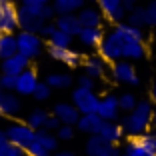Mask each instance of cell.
I'll use <instances>...</instances> for the list:
<instances>
[{"label":"cell","mask_w":156,"mask_h":156,"mask_svg":"<svg viewBox=\"0 0 156 156\" xmlns=\"http://www.w3.org/2000/svg\"><path fill=\"white\" fill-rule=\"evenodd\" d=\"M62 126V122H60L58 118H56L54 114H50V118L46 120V124H44V130H50V132H56V130Z\"/></svg>","instance_id":"40"},{"label":"cell","mask_w":156,"mask_h":156,"mask_svg":"<svg viewBox=\"0 0 156 156\" xmlns=\"http://www.w3.org/2000/svg\"><path fill=\"white\" fill-rule=\"evenodd\" d=\"M56 14H78L86 6L84 0H52Z\"/></svg>","instance_id":"26"},{"label":"cell","mask_w":156,"mask_h":156,"mask_svg":"<svg viewBox=\"0 0 156 156\" xmlns=\"http://www.w3.org/2000/svg\"><path fill=\"white\" fill-rule=\"evenodd\" d=\"M110 70V66H108V62H106L104 58H102L100 54H88L84 56L82 60V72L88 74L90 78H94V80H100V78L106 76V72Z\"/></svg>","instance_id":"13"},{"label":"cell","mask_w":156,"mask_h":156,"mask_svg":"<svg viewBox=\"0 0 156 156\" xmlns=\"http://www.w3.org/2000/svg\"><path fill=\"white\" fill-rule=\"evenodd\" d=\"M84 154L86 156H120V146L118 144L108 142L106 138H102L100 134L88 136L86 144H84Z\"/></svg>","instance_id":"7"},{"label":"cell","mask_w":156,"mask_h":156,"mask_svg":"<svg viewBox=\"0 0 156 156\" xmlns=\"http://www.w3.org/2000/svg\"><path fill=\"white\" fill-rule=\"evenodd\" d=\"M104 30L102 28H82V32L76 36V40L80 42V46L88 48V50H98V46L104 40Z\"/></svg>","instance_id":"21"},{"label":"cell","mask_w":156,"mask_h":156,"mask_svg":"<svg viewBox=\"0 0 156 156\" xmlns=\"http://www.w3.org/2000/svg\"><path fill=\"white\" fill-rule=\"evenodd\" d=\"M6 136H8L10 144H16L20 148H28L36 140V130L32 126H28L22 120H12L6 126Z\"/></svg>","instance_id":"4"},{"label":"cell","mask_w":156,"mask_h":156,"mask_svg":"<svg viewBox=\"0 0 156 156\" xmlns=\"http://www.w3.org/2000/svg\"><path fill=\"white\" fill-rule=\"evenodd\" d=\"M16 42H18V52L30 60H36L46 50V40L36 32H26L18 30L16 32Z\"/></svg>","instance_id":"3"},{"label":"cell","mask_w":156,"mask_h":156,"mask_svg":"<svg viewBox=\"0 0 156 156\" xmlns=\"http://www.w3.org/2000/svg\"><path fill=\"white\" fill-rule=\"evenodd\" d=\"M18 30H20L18 2H6V4H0V32L16 34Z\"/></svg>","instance_id":"9"},{"label":"cell","mask_w":156,"mask_h":156,"mask_svg":"<svg viewBox=\"0 0 156 156\" xmlns=\"http://www.w3.org/2000/svg\"><path fill=\"white\" fill-rule=\"evenodd\" d=\"M56 30H58V28H56V24H54V22H46L44 26H42V30H40L38 34H40V36L44 38V40H48V38H50L52 34L56 32Z\"/></svg>","instance_id":"39"},{"label":"cell","mask_w":156,"mask_h":156,"mask_svg":"<svg viewBox=\"0 0 156 156\" xmlns=\"http://www.w3.org/2000/svg\"><path fill=\"white\" fill-rule=\"evenodd\" d=\"M84 2H86V4H96L98 0H84Z\"/></svg>","instance_id":"47"},{"label":"cell","mask_w":156,"mask_h":156,"mask_svg":"<svg viewBox=\"0 0 156 156\" xmlns=\"http://www.w3.org/2000/svg\"><path fill=\"white\" fill-rule=\"evenodd\" d=\"M52 114L62 124H68V126H76V122L80 120V116H82L80 110H78L70 100H58L52 106Z\"/></svg>","instance_id":"14"},{"label":"cell","mask_w":156,"mask_h":156,"mask_svg":"<svg viewBox=\"0 0 156 156\" xmlns=\"http://www.w3.org/2000/svg\"><path fill=\"white\" fill-rule=\"evenodd\" d=\"M22 96H18L12 90H2L0 88V114L4 118H18L22 114Z\"/></svg>","instance_id":"11"},{"label":"cell","mask_w":156,"mask_h":156,"mask_svg":"<svg viewBox=\"0 0 156 156\" xmlns=\"http://www.w3.org/2000/svg\"><path fill=\"white\" fill-rule=\"evenodd\" d=\"M46 54L50 56L54 62L58 64H64L68 68H80L82 66L84 56L78 50H74L72 46L70 48H60V46H46Z\"/></svg>","instance_id":"8"},{"label":"cell","mask_w":156,"mask_h":156,"mask_svg":"<svg viewBox=\"0 0 156 156\" xmlns=\"http://www.w3.org/2000/svg\"><path fill=\"white\" fill-rule=\"evenodd\" d=\"M134 140L138 142V146L144 150L146 156H156V132H154V130H148L146 134L136 136Z\"/></svg>","instance_id":"28"},{"label":"cell","mask_w":156,"mask_h":156,"mask_svg":"<svg viewBox=\"0 0 156 156\" xmlns=\"http://www.w3.org/2000/svg\"><path fill=\"white\" fill-rule=\"evenodd\" d=\"M2 118H4V116H2V114H0V122H2Z\"/></svg>","instance_id":"50"},{"label":"cell","mask_w":156,"mask_h":156,"mask_svg":"<svg viewBox=\"0 0 156 156\" xmlns=\"http://www.w3.org/2000/svg\"><path fill=\"white\" fill-rule=\"evenodd\" d=\"M0 34H2V32H0Z\"/></svg>","instance_id":"51"},{"label":"cell","mask_w":156,"mask_h":156,"mask_svg":"<svg viewBox=\"0 0 156 156\" xmlns=\"http://www.w3.org/2000/svg\"><path fill=\"white\" fill-rule=\"evenodd\" d=\"M16 80L18 76H12V74H2L0 72V88L2 90H16Z\"/></svg>","instance_id":"35"},{"label":"cell","mask_w":156,"mask_h":156,"mask_svg":"<svg viewBox=\"0 0 156 156\" xmlns=\"http://www.w3.org/2000/svg\"><path fill=\"white\" fill-rule=\"evenodd\" d=\"M78 18H80V24L82 28H102L104 24V14L100 12L96 4H86L80 12H78Z\"/></svg>","instance_id":"18"},{"label":"cell","mask_w":156,"mask_h":156,"mask_svg":"<svg viewBox=\"0 0 156 156\" xmlns=\"http://www.w3.org/2000/svg\"><path fill=\"white\" fill-rule=\"evenodd\" d=\"M38 82H40V78H38V70L36 68H30L28 70H24L22 74L18 76V80H16V94L18 96H32L34 94V90H36V86H38Z\"/></svg>","instance_id":"16"},{"label":"cell","mask_w":156,"mask_h":156,"mask_svg":"<svg viewBox=\"0 0 156 156\" xmlns=\"http://www.w3.org/2000/svg\"><path fill=\"white\" fill-rule=\"evenodd\" d=\"M124 22H128L130 26H138V28H146V10L144 6H136L134 10H130L126 14V20Z\"/></svg>","instance_id":"29"},{"label":"cell","mask_w":156,"mask_h":156,"mask_svg":"<svg viewBox=\"0 0 156 156\" xmlns=\"http://www.w3.org/2000/svg\"><path fill=\"white\" fill-rule=\"evenodd\" d=\"M102 126H104V120H102V116L98 114V112H94V114H82L80 120L76 122V130L88 134V136L100 134Z\"/></svg>","instance_id":"19"},{"label":"cell","mask_w":156,"mask_h":156,"mask_svg":"<svg viewBox=\"0 0 156 156\" xmlns=\"http://www.w3.org/2000/svg\"><path fill=\"white\" fill-rule=\"evenodd\" d=\"M44 82L52 90H72L76 84V76H72L70 72H48L44 76Z\"/></svg>","instance_id":"20"},{"label":"cell","mask_w":156,"mask_h":156,"mask_svg":"<svg viewBox=\"0 0 156 156\" xmlns=\"http://www.w3.org/2000/svg\"><path fill=\"white\" fill-rule=\"evenodd\" d=\"M96 6L100 8V12L104 14V18L112 24H120L126 20V8H124L122 0H98Z\"/></svg>","instance_id":"12"},{"label":"cell","mask_w":156,"mask_h":156,"mask_svg":"<svg viewBox=\"0 0 156 156\" xmlns=\"http://www.w3.org/2000/svg\"><path fill=\"white\" fill-rule=\"evenodd\" d=\"M120 112L122 110H120L118 96H116V94H104V96H100L98 114L102 116V120H106V122H118Z\"/></svg>","instance_id":"15"},{"label":"cell","mask_w":156,"mask_h":156,"mask_svg":"<svg viewBox=\"0 0 156 156\" xmlns=\"http://www.w3.org/2000/svg\"><path fill=\"white\" fill-rule=\"evenodd\" d=\"M152 130L156 132V108H154V114H152Z\"/></svg>","instance_id":"46"},{"label":"cell","mask_w":156,"mask_h":156,"mask_svg":"<svg viewBox=\"0 0 156 156\" xmlns=\"http://www.w3.org/2000/svg\"><path fill=\"white\" fill-rule=\"evenodd\" d=\"M70 102L80 110V114H94V112H98L100 96H98L94 90L74 86L72 90H70Z\"/></svg>","instance_id":"5"},{"label":"cell","mask_w":156,"mask_h":156,"mask_svg":"<svg viewBox=\"0 0 156 156\" xmlns=\"http://www.w3.org/2000/svg\"><path fill=\"white\" fill-rule=\"evenodd\" d=\"M98 54H100L108 64L122 60V48H120V40H118V34L114 32V28L104 34V40L98 46Z\"/></svg>","instance_id":"10"},{"label":"cell","mask_w":156,"mask_h":156,"mask_svg":"<svg viewBox=\"0 0 156 156\" xmlns=\"http://www.w3.org/2000/svg\"><path fill=\"white\" fill-rule=\"evenodd\" d=\"M18 20H20V30L26 32H40L46 20L42 18V4H18Z\"/></svg>","instance_id":"2"},{"label":"cell","mask_w":156,"mask_h":156,"mask_svg":"<svg viewBox=\"0 0 156 156\" xmlns=\"http://www.w3.org/2000/svg\"><path fill=\"white\" fill-rule=\"evenodd\" d=\"M120 156H128V154H126V152H122V154H120Z\"/></svg>","instance_id":"49"},{"label":"cell","mask_w":156,"mask_h":156,"mask_svg":"<svg viewBox=\"0 0 156 156\" xmlns=\"http://www.w3.org/2000/svg\"><path fill=\"white\" fill-rule=\"evenodd\" d=\"M110 78L116 84H124V86H140V76H138L136 68L130 60H118L110 64Z\"/></svg>","instance_id":"6"},{"label":"cell","mask_w":156,"mask_h":156,"mask_svg":"<svg viewBox=\"0 0 156 156\" xmlns=\"http://www.w3.org/2000/svg\"><path fill=\"white\" fill-rule=\"evenodd\" d=\"M138 102H140V100L134 96L132 92H122V94H118V104H120V110H122L124 114L132 112L134 108H136Z\"/></svg>","instance_id":"31"},{"label":"cell","mask_w":156,"mask_h":156,"mask_svg":"<svg viewBox=\"0 0 156 156\" xmlns=\"http://www.w3.org/2000/svg\"><path fill=\"white\" fill-rule=\"evenodd\" d=\"M8 144V136H6V128H0V150Z\"/></svg>","instance_id":"41"},{"label":"cell","mask_w":156,"mask_h":156,"mask_svg":"<svg viewBox=\"0 0 156 156\" xmlns=\"http://www.w3.org/2000/svg\"><path fill=\"white\" fill-rule=\"evenodd\" d=\"M156 106L152 104V100H140L136 104L132 112L124 114L120 124L124 126V132L128 138H136L146 134L148 130H152V114H154Z\"/></svg>","instance_id":"1"},{"label":"cell","mask_w":156,"mask_h":156,"mask_svg":"<svg viewBox=\"0 0 156 156\" xmlns=\"http://www.w3.org/2000/svg\"><path fill=\"white\" fill-rule=\"evenodd\" d=\"M26 154L28 156H52V152H48L40 142H38V140H34V142L26 148Z\"/></svg>","instance_id":"38"},{"label":"cell","mask_w":156,"mask_h":156,"mask_svg":"<svg viewBox=\"0 0 156 156\" xmlns=\"http://www.w3.org/2000/svg\"><path fill=\"white\" fill-rule=\"evenodd\" d=\"M100 136L106 138V140L112 142V144H120L124 140V136H126V132H124V126L120 122H106L104 120V126H102V130H100Z\"/></svg>","instance_id":"23"},{"label":"cell","mask_w":156,"mask_h":156,"mask_svg":"<svg viewBox=\"0 0 156 156\" xmlns=\"http://www.w3.org/2000/svg\"><path fill=\"white\" fill-rule=\"evenodd\" d=\"M72 40H74V36H70V34L62 32V30H56V32L52 34L48 40H46V46H60V48H70V46H72Z\"/></svg>","instance_id":"30"},{"label":"cell","mask_w":156,"mask_h":156,"mask_svg":"<svg viewBox=\"0 0 156 156\" xmlns=\"http://www.w3.org/2000/svg\"><path fill=\"white\" fill-rule=\"evenodd\" d=\"M18 54V42H16V34H0V62L10 56Z\"/></svg>","instance_id":"24"},{"label":"cell","mask_w":156,"mask_h":156,"mask_svg":"<svg viewBox=\"0 0 156 156\" xmlns=\"http://www.w3.org/2000/svg\"><path fill=\"white\" fill-rule=\"evenodd\" d=\"M144 10H146V28H156V0H150Z\"/></svg>","instance_id":"34"},{"label":"cell","mask_w":156,"mask_h":156,"mask_svg":"<svg viewBox=\"0 0 156 156\" xmlns=\"http://www.w3.org/2000/svg\"><path fill=\"white\" fill-rule=\"evenodd\" d=\"M76 134V126H68V124H62L58 130H56V136H58L60 142H70Z\"/></svg>","instance_id":"33"},{"label":"cell","mask_w":156,"mask_h":156,"mask_svg":"<svg viewBox=\"0 0 156 156\" xmlns=\"http://www.w3.org/2000/svg\"><path fill=\"white\" fill-rule=\"evenodd\" d=\"M52 156H78L76 152H72V150H56Z\"/></svg>","instance_id":"43"},{"label":"cell","mask_w":156,"mask_h":156,"mask_svg":"<svg viewBox=\"0 0 156 156\" xmlns=\"http://www.w3.org/2000/svg\"><path fill=\"white\" fill-rule=\"evenodd\" d=\"M14 2H18V4H26V2H30V0H14Z\"/></svg>","instance_id":"48"},{"label":"cell","mask_w":156,"mask_h":156,"mask_svg":"<svg viewBox=\"0 0 156 156\" xmlns=\"http://www.w3.org/2000/svg\"><path fill=\"white\" fill-rule=\"evenodd\" d=\"M150 100H152V104L156 106V78H154V82H152V88H150Z\"/></svg>","instance_id":"44"},{"label":"cell","mask_w":156,"mask_h":156,"mask_svg":"<svg viewBox=\"0 0 156 156\" xmlns=\"http://www.w3.org/2000/svg\"><path fill=\"white\" fill-rule=\"evenodd\" d=\"M36 140L48 152H52V154H54L56 150H60V148H58L60 146V140H58V136H56V132H50V130L40 128V130H36Z\"/></svg>","instance_id":"27"},{"label":"cell","mask_w":156,"mask_h":156,"mask_svg":"<svg viewBox=\"0 0 156 156\" xmlns=\"http://www.w3.org/2000/svg\"><path fill=\"white\" fill-rule=\"evenodd\" d=\"M124 2V8H126V12H130V10H134L138 6V2L136 0H122Z\"/></svg>","instance_id":"42"},{"label":"cell","mask_w":156,"mask_h":156,"mask_svg":"<svg viewBox=\"0 0 156 156\" xmlns=\"http://www.w3.org/2000/svg\"><path fill=\"white\" fill-rule=\"evenodd\" d=\"M50 118V112L46 110V108H40V106H34L32 110L26 114V118H24V122L28 124V126H32L34 130H40L44 128L46 120Z\"/></svg>","instance_id":"25"},{"label":"cell","mask_w":156,"mask_h":156,"mask_svg":"<svg viewBox=\"0 0 156 156\" xmlns=\"http://www.w3.org/2000/svg\"><path fill=\"white\" fill-rule=\"evenodd\" d=\"M54 24H56L58 30H62V32L70 34V36H74V38L82 32V24H80L78 14H58Z\"/></svg>","instance_id":"22"},{"label":"cell","mask_w":156,"mask_h":156,"mask_svg":"<svg viewBox=\"0 0 156 156\" xmlns=\"http://www.w3.org/2000/svg\"><path fill=\"white\" fill-rule=\"evenodd\" d=\"M0 156H28L26 154V148H20L16 144H6L2 150H0Z\"/></svg>","instance_id":"37"},{"label":"cell","mask_w":156,"mask_h":156,"mask_svg":"<svg viewBox=\"0 0 156 156\" xmlns=\"http://www.w3.org/2000/svg\"><path fill=\"white\" fill-rule=\"evenodd\" d=\"M32 98H34L36 102H46V100H50V98H52V88L48 86L44 80H40V82H38V86H36V90H34V94H32Z\"/></svg>","instance_id":"32"},{"label":"cell","mask_w":156,"mask_h":156,"mask_svg":"<svg viewBox=\"0 0 156 156\" xmlns=\"http://www.w3.org/2000/svg\"><path fill=\"white\" fill-rule=\"evenodd\" d=\"M96 82H98V80L90 78L88 74H84V72H80V74L76 76V86H80V88H88V90H94V88H96Z\"/></svg>","instance_id":"36"},{"label":"cell","mask_w":156,"mask_h":156,"mask_svg":"<svg viewBox=\"0 0 156 156\" xmlns=\"http://www.w3.org/2000/svg\"><path fill=\"white\" fill-rule=\"evenodd\" d=\"M30 66H32V60L22 56L18 52V54H14V56H10V58L0 62V72L2 74H12V76H20V74H22L24 70H28Z\"/></svg>","instance_id":"17"},{"label":"cell","mask_w":156,"mask_h":156,"mask_svg":"<svg viewBox=\"0 0 156 156\" xmlns=\"http://www.w3.org/2000/svg\"><path fill=\"white\" fill-rule=\"evenodd\" d=\"M32 4H50L52 0H30Z\"/></svg>","instance_id":"45"}]
</instances>
